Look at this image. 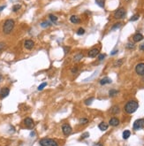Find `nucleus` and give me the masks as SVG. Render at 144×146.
Instances as JSON below:
<instances>
[{
  "mask_svg": "<svg viewBox=\"0 0 144 146\" xmlns=\"http://www.w3.org/2000/svg\"><path fill=\"white\" fill-rule=\"evenodd\" d=\"M139 107V104H138L137 101L135 100H131L129 102L126 103V105L125 106V112H127L129 114L131 113H134V112H136V110Z\"/></svg>",
  "mask_w": 144,
  "mask_h": 146,
  "instance_id": "f257e3e1",
  "label": "nucleus"
},
{
  "mask_svg": "<svg viewBox=\"0 0 144 146\" xmlns=\"http://www.w3.org/2000/svg\"><path fill=\"white\" fill-rule=\"evenodd\" d=\"M14 20L12 19L6 20L3 26V32L5 34H10L13 31V28H14Z\"/></svg>",
  "mask_w": 144,
  "mask_h": 146,
  "instance_id": "f03ea898",
  "label": "nucleus"
},
{
  "mask_svg": "<svg viewBox=\"0 0 144 146\" xmlns=\"http://www.w3.org/2000/svg\"><path fill=\"white\" fill-rule=\"evenodd\" d=\"M39 143L41 146H58L55 140L50 138H43L39 141Z\"/></svg>",
  "mask_w": 144,
  "mask_h": 146,
  "instance_id": "7ed1b4c3",
  "label": "nucleus"
},
{
  "mask_svg": "<svg viewBox=\"0 0 144 146\" xmlns=\"http://www.w3.org/2000/svg\"><path fill=\"white\" fill-rule=\"evenodd\" d=\"M133 127H134V130H139V129L143 128L144 127V119H139L137 121H135Z\"/></svg>",
  "mask_w": 144,
  "mask_h": 146,
  "instance_id": "20e7f679",
  "label": "nucleus"
},
{
  "mask_svg": "<svg viewBox=\"0 0 144 146\" xmlns=\"http://www.w3.org/2000/svg\"><path fill=\"white\" fill-rule=\"evenodd\" d=\"M125 16V10L124 8H119L114 13V18L115 19H122Z\"/></svg>",
  "mask_w": 144,
  "mask_h": 146,
  "instance_id": "39448f33",
  "label": "nucleus"
},
{
  "mask_svg": "<svg viewBox=\"0 0 144 146\" xmlns=\"http://www.w3.org/2000/svg\"><path fill=\"white\" fill-rule=\"evenodd\" d=\"M72 127L69 124H64L62 126V131L65 136H69L70 134L72 133Z\"/></svg>",
  "mask_w": 144,
  "mask_h": 146,
  "instance_id": "423d86ee",
  "label": "nucleus"
},
{
  "mask_svg": "<svg viewBox=\"0 0 144 146\" xmlns=\"http://www.w3.org/2000/svg\"><path fill=\"white\" fill-rule=\"evenodd\" d=\"M135 72L139 75H144V63H140L136 65L135 67Z\"/></svg>",
  "mask_w": 144,
  "mask_h": 146,
  "instance_id": "0eeeda50",
  "label": "nucleus"
},
{
  "mask_svg": "<svg viewBox=\"0 0 144 146\" xmlns=\"http://www.w3.org/2000/svg\"><path fill=\"white\" fill-rule=\"evenodd\" d=\"M24 124H25L26 127H28V128H29V129H32V128L34 127V121H33L31 118H26L25 120H24Z\"/></svg>",
  "mask_w": 144,
  "mask_h": 146,
  "instance_id": "6e6552de",
  "label": "nucleus"
},
{
  "mask_svg": "<svg viewBox=\"0 0 144 146\" xmlns=\"http://www.w3.org/2000/svg\"><path fill=\"white\" fill-rule=\"evenodd\" d=\"M34 46V43L32 40H26L24 43V47L27 50H32L33 47Z\"/></svg>",
  "mask_w": 144,
  "mask_h": 146,
  "instance_id": "1a4fd4ad",
  "label": "nucleus"
},
{
  "mask_svg": "<svg viewBox=\"0 0 144 146\" xmlns=\"http://www.w3.org/2000/svg\"><path fill=\"white\" fill-rule=\"evenodd\" d=\"M10 93V90L8 88H3L2 90H0V97L1 98H5Z\"/></svg>",
  "mask_w": 144,
  "mask_h": 146,
  "instance_id": "9d476101",
  "label": "nucleus"
},
{
  "mask_svg": "<svg viewBox=\"0 0 144 146\" xmlns=\"http://www.w3.org/2000/svg\"><path fill=\"white\" fill-rule=\"evenodd\" d=\"M99 54V50L98 49H92L88 51V55L89 58H95V57H96L97 55Z\"/></svg>",
  "mask_w": 144,
  "mask_h": 146,
  "instance_id": "9b49d317",
  "label": "nucleus"
},
{
  "mask_svg": "<svg viewBox=\"0 0 144 146\" xmlns=\"http://www.w3.org/2000/svg\"><path fill=\"white\" fill-rule=\"evenodd\" d=\"M109 124L110 126H112V127H116V126H118L119 124V120L118 118H116V117H113V118H111L110 120Z\"/></svg>",
  "mask_w": 144,
  "mask_h": 146,
  "instance_id": "f8f14e48",
  "label": "nucleus"
},
{
  "mask_svg": "<svg viewBox=\"0 0 144 146\" xmlns=\"http://www.w3.org/2000/svg\"><path fill=\"white\" fill-rule=\"evenodd\" d=\"M133 39H134V42H140V41H141L142 39H143V35L141 34H140V33H137V34H135L134 35V37H133Z\"/></svg>",
  "mask_w": 144,
  "mask_h": 146,
  "instance_id": "ddd939ff",
  "label": "nucleus"
},
{
  "mask_svg": "<svg viewBox=\"0 0 144 146\" xmlns=\"http://www.w3.org/2000/svg\"><path fill=\"white\" fill-rule=\"evenodd\" d=\"M70 20H71V22H72V23H73V24H78V23H80V21H81L80 18H79L78 16H76V15L71 16V18H70Z\"/></svg>",
  "mask_w": 144,
  "mask_h": 146,
  "instance_id": "4468645a",
  "label": "nucleus"
},
{
  "mask_svg": "<svg viewBox=\"0 0 144 146\" xmlns=\"http://www.w3.org/2000/svg\"><path fill=\"white\" fill-rule=\"evenodd\" d=\"M111 81H112L111 79H110L109 77H104L100 81V84L101 85H105V84H108V83H111Z\"/></svg>",
  "mask_w": 144,
  "mask_h": 146,
  "instance_id": "2eb2a0df",
  "label": "nucleus"
},
{
  "mask_svg": "<svg viewBox=\"0 0 144 146\" xmlns=\"http://www.w3.org/2000/svg\"><path fill=\"white\" fill-rule=\"evenodd\" d=\"M108 127H109V125L107 124V123H105V122H101L100 124H99V126H98L99 129L102 131L107 130V129H108Z\"/></svg>",
  "mask_w": 144,
  "mask_h": 146,
  "instance_id": "dca6fc26",
  "label": "nucleus"
},
{
  "mask_svg": "<svg viewBox=\"0 0 144 146\" xmlns=\"http://www.w3.org/2000/svg\"><path fill=\"white\" fill-rule=\"evenodd\" d=\"M82 58H83V54L82 53H78V54H76L75 56L73 57V60L75 62H79L81 59H82Z\"/></svg>",
  "mask_w": 144,
  "mask_h": 146,
  "instance_id": "f3484780",
  "label": "nucleus"
},
{
  "mask_svg": "<svg viewBox=\"0 0 144 146\" xmlns=\"http://www.w3.org/2000/svg\"><path fill=\"white\" fill-rule=\"evenodd\" d=\"M130 136H131V132L129 130H125L124 132H123V138L124 139H128L129 137H130Z\"/></svg>",
  "mask_w": 144,
  "mask_h": 146,
  "instance_id": "a211bd4d",
  "label": "nucleus"
},
{
  "mask_svg": "<svg viewBox=\"0 0 144 146\" xmlns=\"http://www.w3.org/2000/svg\"><path fill=\"white\" fill-rule=\"evenodd\" d=\"M110 112H112L113 114H117V113H119V107L118 106H113L112 108H111V110H110Z\"/></svg>",
  "mask_w": 144,
  "mask_h": 146,
  "instance_id": "6ab92c4d",
  "label": "nucleus"
},
{
  "mask_svg": "<svg viewBox=\"0 0 144 146\" xmlns=\"http://www.w3.org/2000/svg\"><path fill=\"white\" fill-rule=\"evenodd\" d=\"M96 3L100 7H104V0H96Z\"/></svg>",
  "mask_w": 144,
  "mask_h": 146,
  "instance_id": "aec40b11",
  "label": "nucleus"
},
{
  "mask_svg": "<svg viewBox=\"0 0 144 146\" xmlns=\"http://www.w3.org/2000/svg\"><path fill=\"white\" fill-rule=\"evenodd\" d=\"M122 64H123V60L122 59H119V60H117L116 62L114 63V66H115V67H118V66H120Z\"/></svg>",
  "mask_w": 144,
  "mask_h": 146,
  "instance_id": "412c9836",
  "label": "nucleus"
},
{
  "mask_svg": "<svg viewBox=\"0 0 144 146\" xmlns=\"http://www.w3.org/2000/svg\"><path fill=\"white\" fill-rule=\"evenodd\" d=\"M93 100H94V97H90V98H88V99L85 100V105H86V106H89V105L92 104Z\"/></svg>",
  "mask_w": 144,
  "mask_h": 146,
  "instance_id": "4be33fe9",
  "label": "nucleus"
},
{
  "mask_svg": "<svg viewBox=\"0 0 144 146\" xmlns=\"http://www.w3.org/2000/svg\"><path fill=\"white\" fill-rule=\"evenodd\" d=\"M119 93V91L116 90H110V92H109V95H110V96H115V95H117V94Z\"/></svg>",
  "mask_w": 144,
  "mask_h": 146,
  "instance_id": "5701e85b",
  "label": "nucleus"
},
{
  "mask_svg": "<svg viewBox=\"0 0 144 146\" xmlns=\"http://www.w3.org/2000/svg\"><path fill=\"white\" fill-rule=\"evenodd\" d=\"M85 34V29L82 28H80L78 29V31H77V35H82Z\"/></svg>",
  "mask_w": 144,
  "mask_h": 146,
  "instance_id": "b1692460",
  "label": "nucleus"
},
{
  "mask_svg": "<svg viewBox=\"0 0 144 146\" xmlns=\"http://www.w3.org/2000/svg\"><path fill=\"white\" fill-rule=\"evenodd\" d=\"M50 20L52 22H56L57 20H58V17L57 16H55V15H53V14H50Z\"/></svg>",
  "mask_w": 144,
  "mask_h": 146,
  "instance_id": "393cba45",
  "label": "nucleus"
},
{
  "mask_svg": "<svg viewBox=\"0 0 144 146\" xmlns=\"http://www.w3.org/2000/svg\"><path fill=\"white\" fill-rule=\"evenodd\" d=\"M50 25H51V24L48 21H44V22H43V23H41V26L43 28H48V27H50Z\"/></svg>",
  "mask_w": 144,
  "mask_h": 146,
  "instance_id": "a878e982",
  "label": "nucleus"
},
{
  "mask_svg": "<svg viewBox=\"0 0 144 146\" xmlns=\"http://www.w3.org/2000/svg\"><path fill=\"white\" fill-rule=\"evenodd\" d=\"M46 86H47V82H43L41 85H39L38 90H43L44 89V87H46Z\"/></svg>",
  "mask_w": 144,
  "mask_h": 146,
  "instance_id": "bb28decb",
  "label": "nucleus"
},
{
  "mask_svg": "<svg viewBox=\"0 0 144 146\" xmlns=\"http://www.w3.org/2000/svg\"><path fill=\"white\" fill-rule=\"evenodd\" d=\"M139 17H140L139 14H135V15H134L131 19H130V21H135V20H137L139 19Z\"/></svg>",
  "mask_w": 144,
  "mask_h": 146,
  "instance_id": "cd10ccee",
  "label": "nucleus"
},
{
  "mask_svg": "<svg viewBox=\"0 0 144 146\" xmlns=\"http://www.w3.org/2000/svg\"><path fill=\"white\" fill-rule=\"evenodd\" d=\"M88 122V120L86 118H82L80 120V123H81V124H87Z\"/></svg>",
  "mask_w": 144,
  "mask_h": 146,
  "instance_id": "c85d7f7f",
  "label": "nucleus"
},
{
  "mask_svg": "<svg viewBox=\"0 0 144 146\" xmlns=\"http://www.w3.org/2000/svg\"><path fill=\"white\" fill-rule=\"evenodd\" d=\"M20 5H13V12H17L18 10H19L20 9Z\"/></svg>",
  "mask_w": 144,
  "mask_h": 146,
  "instance_id": "c756f323",
  "label": "nucleus"
},
{
  "mask_svg": "<svg viewBox=\"0 0 144 146\" xmlns=\"http://www.w3.org/2000/svg\"><path fill=\"white\" fill-rule=\"evenodd\" d=\"M135 47V45L134 44H132V43H128V44H126V48L127 49H134Z\"/></svg>",
  "mask_w": 144,
  "mask_h": 146,
  "instance_id": "7c9ffc66",
  "label": "nucleus"
},
{
  "mask_svg": "<svg viewBox=\"0 0 144 146\" xmlns=\"http://www.w3.org/2000/svg\"><path fill=\"white\" fill-rule=\"evenodd\" d=\"M88 136H89V133L86 132V133L82 134V139H85V138H88Z\"/></svg>",
  "mask_w": 144,
  "mask_h": 146,
  "instance_id": "2f4dec72",
  "label": "nucleus"
},
{
  "mask_svg": "<svg viewBox=\"0 0 144 146\" xmlns=\"http://www.w3.org/2000/svg\"><path fill=\"white\" fill-rule=\"evenodd\" d=\"M120 26H121V23H116V25L113 26L112 28H111V29H112V30H114V29H116V28H120Z\"/></svg>",
  "mask_w": 144,
  "mask_h": 146,
  "instance_id": "473e14b6",
  "label": "nucleus"
},
{
  "mask_svg": "<svg viewBox=\"0 0 144 146\" xmlns=\"http://www.w3.org/2000/svg\"><path fill=\"white\" fill-rule=\"evenodd\" d=\"M5 43H0V52L5 49Z\"/></svg>",
  "mask_w": 144,
  "mask_h": 146,
  "instance_id": "72a5a7b5",
  "label": "nucleus"
},
{
  "mask_svg": "<svg viewBox=\"0 0 144 146\" xmlns=\"http://www.w3.org/2000/svg\"><path fill=\"white\" fill-rule=\"evenodd\" d=\"M104 58H105V54H99V56H98V59L99 60H103Z\"/></svg>",
  "mask_w": 144,
  "mask_h": 146,
  "instance_id": "f704fd0d",
  "label": "nucleus"
},
{
  "mask_svg": "<svg viewBox=\"0 0 144 146\" xmlns=\"http://www.w3.org/2000/svg\"><path fill=\"white\" fill-rule=\"evenodd\" d=\"M65 53H67V51H69V50H70V48L69 47H65Z\"/></svg>",
  "mask_w": 144,
  "mask_h": 146,
  "instance_id": "c9c22d12",
  "label": "nucleus"
},
{
  "mask_svg": "<svg viewBox=\"0 0 144 146\" xmlns=\"http://www.w3.org/2000/svg\"><path fill=\"white\" fill-rule=\"evenodd\" d=\"M77 70H78V68H77V67H74V68L72 69V73H73V74H74V73H76V72H77Z\"/></svg>",
  "mask_w": 144,
  "mask_h": 146,
  "instance_id": "e433bc0d",
  "label": "nucleus"
},
{
  "mask_svg": "<svg viewBox=\"0 0 144 146\" xmlns=\"http://www.w3.org/2000/svg\"><path fill=\"white\" fill-rule=\"evenodd\" d=\"M140 50H144V44H141V45H140Z\"/></svg>",
  "mask_w": 144,
  "mask_h": 146,
  "instance_id": "4c0bfd02",
  "label": "nucleus"
},
{
  "mask_svg": "<svg viewBox=\"0 0 144 146\" xmlns=\"http://www.w3.org/2000/svg\"><path fill=\"white\" fill-rule=\"evenodd\" d=\"M94 146H103V144H102L101 143H96Z\"/></svg>",
  "mask_w": 144,
  "mask_h": 146,
  "instance_id": "58836bf2",
  "label": "nucleus"
},
{
  "mask_svg": "<svg viewBox=\"0 0 144 146\" xmlns=\"http://www.w3.org/2000/svg\"><path fill=\"white\" fill-rule=\"evenodd\" d=\"M117 52H118V50H113V51H112V52H111V55H115V54H116V53Z\"/></svg>",
  "mask_w": 144,
  "mask_h": 146,
  "instance_id": "ea45409f",
  "label": "nucleus"
},
{
  "mask_svg": "<svg viewBox=\"0 0 144 146\" xmlns=\"http://www.w3.org/2000/svg\"><path fill=\"white\" fill-rule=\"evenodd\" d=\"M5 5H3V6H0V12H1L2 10L5 9Z\"/></svg>",
  "mask_w": 144,
  "mask_h": 146,
  "instance_id": "a19ab883",
  "label": "nucleus"
},
{
  "mask_svg": "<svg viewBox=\"0 0 144 146\" xmlns=\"http://www.w3.org/2000/svg\"><path fill=\"white\" fill-rule=\"evenodd\" d=\"M1 78H2V76H0V80H1Z\"/></svg>",
  "mask_w": 144,
  "mask_h": 146,
  "instance_id": "79ce46f5",
  "label": "nucleus"
},
{
  "mask_svg": "<svg viewBox=\"0 0 144 146\" xmlns=\"http://www.w3.org/2000/svg\"><path fill=\"white\" fill-rule=\"evenodd\" d=\"M125 1H129V0H125Z\"/></svg>",
  "mask_w": 144,
  "mask_h": 146,
  "instance_id": "37998d69",
  "label": "nucleus"
}]
</instances>
